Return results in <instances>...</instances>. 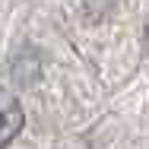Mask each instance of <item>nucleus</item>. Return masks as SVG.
<instances>
[{"mask_svg": "<svg viewBox=\"0 0 149 149\" xmlns=\"http://www.w3.org/2000/svg\"><path fill=\"white\" fill-rule=\"evenodd\" d=\"M22 124H26V114H22L19 98H16L10 89L0 86V149H6L16 136H19Z\"/></svg>", "mask_w": 149, "mask_h": 149, "instance_id": "1", "label": "nucleus"}, {"mask_svg": "<svg viewBox=\"0 0 149 149\" xmlns=\"http://www.w3.org/2000/svg\"><path fill=\"white\" fill-rule=\"evenodd\" d=\"M79 3H83V10H86L89 16H95V19L105 16V13L114 6V0H79Z\"/></svg>", "mask_w": 149, "mask_h": 149, "instance_id": "2", "label": "nucleus"}, {"mask_svg": "<svg viewBox=\"0 0 149 149\" xmlns=\"http://www.w3.org/2000/svg\"><path fill=\"white\" fill-rule=\"evenodd\" d=\"M143 41H146V54H149V22H146V32H143Z\"/></svg>", "mask_w": 149, "mask_h": 149, "instance_id": "3", "label": "nucleus"}]
</instances>
